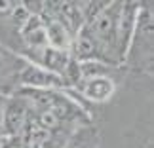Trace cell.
I'll return each instance as SVG.
<instances>
[{
    "mask_svg": "<svg viewBox=\"0 0 154 148\" xmlns=\"http://www.w3.org/2000/svg\"><path fill=\"white\" fill-rule=\"evenodd\" d=\"M86 93L90 99L95 101H103L112 93V82L106 78H95L93 82H90V86L86 87Z\"/></svg>",
    "mask_w": 154,
    "mask_h": 148,
    "instance_id": "cell-1",
    "label": "cell"
},
{
    "mask_svg": "<svg viewBox=\"0 0 154 148\" xmlns=\"http://www.w3.org/2000/svg\"><path fill=\"white\" fill-rule=\"evenodd\" d=\"M69 148H88V140H86V137H84V133L76 135V137L72 139V143L69 144Z\"/></svg>",
    "mask_w": 154,
    "mask_h": 148,
    "instance_id": "cell-2",
    "label": "cell"
}]
</instances>
